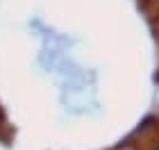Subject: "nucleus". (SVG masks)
I'll list each match as a JSON object with an SVG mask.
<instances>
[{
	"label": "nucleus",
	"instance_id": "f257e3e1",
	"mask_svg": "<svg viewBox=\"0 0 159 150\" xmlns=\"http://www.w3.org/2000/svg\"><path fill=\"white\" fill-rule=\"evenodd\" d=\"M152 2H157V5H159V0H152Z\"/></svg>",
	"mask_w": 159,
	"mask_h": 150
}]
</instances>
